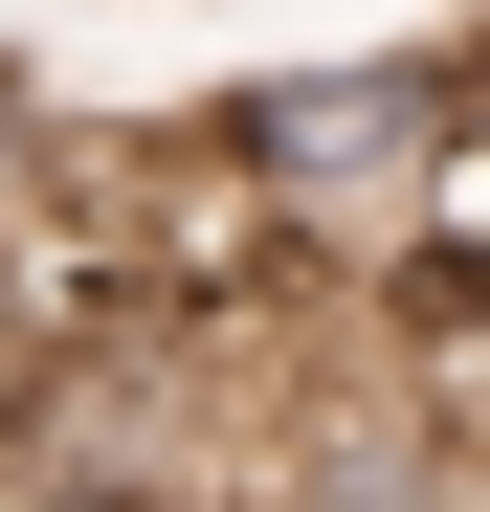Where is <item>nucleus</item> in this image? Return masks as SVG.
I'll return each mask as SVG.
<instances>
[{"instance_id": "obj_2", "label": "nucleus", "mask_w": 490, "mask_h": 512, "mask_svg": "<svg viewBox=\"0 0 490 512\" xmlns=\"http://www.w3.org/2000/svg\"><path fill=\"white\" fill-rule=\"evenodd\" d=\"M45 223H67V90L0 45V290H45Z\"/></svg>"}, {"instance_id": "obj_3", "label": "nucleus", "mask_w": 490, "mask_h": 512, "mask_svg": "<svg viewBox=\"0 0 490 512\" xmlns=\"http://www.w3.org/2000/svg\"><path fill=\"white\" fill-rule=\"evenodd\" d=\"M0 423H23V290H0Z\"/></svg>"}, {"instance_id": "obj_1", "label": "nucleus", "mask_w": 490, "mask_h": 512, "mask_svg": "<svg viewBox=\"0 0 490 512\" xmlns=\"http://www.w3.org/2000/svg\"><path fill=\"white\" fill-rule=\"evenodd\" d=\"M468 90H490L468 45H335V67H223L201 134H223V179L268 201L312 268H357V290H379L401 245H424V179H446Z\"/></svg>"}]
</instances>
